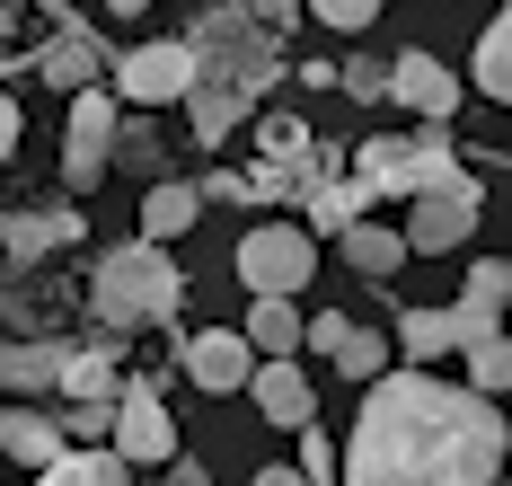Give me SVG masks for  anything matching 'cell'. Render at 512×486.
<instances>
[{"label": "cell", "mask_w": 512, "mask_h": 486, "mask_svg": "<svg viewBox=\"0 0 512 486\" xmlns=\"http://www.w3.org/2000/svg\"><path fill=\"white\" fill-rule=\"evenodd\" d=\"M512 460V425L486 389L433 380L424 363L362 380L354 442L336 451L345 486H495Z\"/></svg>", "instance_id": "cell-1"}, {"label": "cell", "mask_w": 512, "mask_h": 486, "mask_svg": "<svg viewBox=\"0 0 512 486\" xmlns=\"http://www.w3.org/2000/svg\"><path fill=\"white\" fill-rule=\"evenodd\" d=\"M186 54H195V80H186V115H195V133L204 142H221L239 115L274 89V45H265V27H248V18H212L204 36H186Z\"/></svg>", "instance_id": "cell-2"}, {"label": "cell", "mask_w": 512, "mask_h": 486, "mask_svg": "<svg viewBox=\"0 0 512 486\" xmlns=\"http://www.w3.org/2000/svg\"><path fill=\"white\" fill-rule=\"evenodd\" d=\"M89 301H98V319L115 327V336H124V327H159V319H177L186 274H177V257H168L159 239H124V248H106V257H98Z\"/></svg>", "instance_id": "cell-3"}, {"label": "cell", "mask_w": 512, "mask_h": 486, "mask_svg": "<svg viewBox=\"0 0 512 486\" xmlns=\"http://www.w3.org/2000/svg\"><path fill=\"white\" fill-rule=\"evenodd\" d=\"M460 160H451V124H424L407 142H362V186L371 195H433L451 186Z\"/></svg>", "instance_id": "cell-4"}, {"label": "cell", "mask_w": 512, "mask_h": 486, "mask_svg": "<svg viewBox=\"0 0 512 486\" xmlns=\"http://www.w3.org/2000/svg\"><path fill=\"white\" fill-rule=\"evenodd\" d=\"M239 283H248V292H283V301H301L309 283H318V239L292 230V221H256L248 239H239Z\"/></svg>", "instance_id": "cell-5"}, {"label": "cell", "mask_w": 512, "mask_h": 486, "mask_svg": "<svg viewBox=\"0 0 512 486\" xmlns=\"http://www.w3.org/2000/svg\"><path fill=\"white\" fill-rule=\"evenodd\" d=\"M477 221H486V195H477V177H451V186H433V195H415V213H407V257H451V248H468L477 239Z\"/></svg>", "instance_id": "cell-6"}, {"label": "cell", "mask_w": 512, "mask_h": 486, "mask_svg": "<svg viewBox=\"0 0 512 486\" xmlns=\"http://www.w3.org/2000/svg\"><path fill=\"white\" fill-rule=\"evenodd\" d=\"M115 168V89H71V124H62V186H98Z\"/></svg>", "instance_id": "cell-7"}, {"label": "cell", "mask_w": 512, "mask_h": 486, "mask_svg": "<svg viewBox=\"0 0 512 486\" xmlns=\"http://www.w3.org/2000/svg\"><path fill=\"white\" fill-rule=\"evenodd\" d=\"M186 80H195V54L186 45H133V54L106 71V89L124 107H168V98H186Z\"/></svg>", "instance_id": "cell-8"}, {"label": "cell", "mask_w": 512, "mask_h": 486, "mask_svg": "<svg viewBox=\"0 0 512 486\" xmlns=\"http://www.w3.org/2000/svg\"><path fill=\"white\" fill-rule=\"evenodd\" d=\"M106 442H115L133 469H142V460H151V469H168V460H177V416L159 407L151 389H124V398H115V425H106Z\"/></svg>", "instance_id": "cell-9"}, {"label": "cell", "mask_w": 512, "mask_h": 486, "mask_svg": "<svg viewBox=\"0 0 512 486\" xmlns=\"http://www.w3.org/2000/svg\"><path fill=\"white\" fill-rule=\"evenodd\" d=\"M248 398H256V416H265V425H283V433L318 425V389H309V372L292 363V354H265V363L248 372Z\"/></svg>", "instance_id": "cell-10"}, {"label": "cell", "mask_w": 512, "mask_h": 486, "mask_svg": "<svg viewBox=\"0 0 512 486\" xmlns=\"http://www.w3.org/2000/svg\"><path fill=\"white\" fill-rule=\"evenodd\" d=\"M389 98L407 115H424V124H451V115H460V71L433 62V54H398L389 62Z\"/></svg>", "instance_id": "cell-11"}, {"label": "cell", "mask_w": 512, "mask_h": 486, "mask_svg": "<svg viewBox=\"0 0 512 486\" xmlns=\"http://www.w3.org/2000/svg\"><path fill=\"white\" fill-rule=\"evenodd\" d=\"M512 310V266L504 257H486V266H468V292L451 301V354L460 345H477V336H495Z\"/></svg>", "instance_id": "cell-12"}, {"label": "cell", "mask_w": 512, "mask_h": 486, "mask_svg": "<svg viewBox=\"0 0 512 486\" xmlns=\"http://www.w3.org/2000/svg\"><path fill=\"white\" fill-rule=\"evenodd\" d=\"M256 363H265V354H256L239 327H204V336L186 345V380H195V389H212V398L248 389V372H256Z\"/></svg>", "instance_id": "cell-13"}, {"label": "cell", "mask_w": 512, "mask_h": 486, "mask_svg": "<svg viewBox=\"0 0 512 486\" xmlns=\"http://www.w3.org/2000/svg\"><path fill=\"white\" fill-rule=\"evenodd\" d=\"M0 451H9L18 469H45V460H62V451H71V433L53 425V416H36L27 398H9V407H0Z\"/></svg>", "instance_id": "cell-14"}, {"label": "cell", "mask_w": 512, "mask_h": 486, "mask_svg": "<svg viewBox=\"0 0 512 486\" xmlns=\"http://www.w3.org/2000/svg\"><path fill=\"white\" fill-rule=\"evenodd\" d=\"M36 478H45V486H133V460H124L115 442H71V451L45 460Z\"/></svg>", "instance_id": "cell-15"}, {"label": "cell", "mask_w": 512, "mask_h": 486, "mask_svg": "<svg viewBox=\"0 0 512 486\" xmlns=\"http://www.w3.org/2000/svg\"><path fill=\"white\" fill-rule=\"evenodd\" d=\"M336 248H345V266H354L362 283H398V266H407V239H398L389 221H354V230H336Z\"/></svg>", "instance_id": "cell-16"}, {"label": "cell", "mask_w": 512, "mask_h": 486, "mask_svg": "<svg viewBox=\"0 0 512 486\" xmlns=\"http://www.w3.org/2000/svg\"><path fill=\"white\" fill-rule=\"evenodd\" d=\"M195 221H204V195H195V186H177V177L142 195V239H159V248H168V239H186Z\"/></svg>", "instance_id": "cell-17"}, {"label": "cell", "mask_w": 512, "mask_h": 486, "mask_svg": "<svg viewBox=\"0 0 512 486\" xmlns=\"http://www.w3.org/2000/svg\"><path fill=\"white\" fill-rule=\"evenodd\" d=\"M115 62L98 54V45H80V36H53L45 54H36V80H53V89H98Z\"/></svg>", "instance_id": "cell-18"}, {"label": "cell", "mask_w": 512, "mask_h": 486, "mask_svg": "<svg viewBox=\"0 0 512 486\" xmlns=\"http://www.w3.org/2000/svg\"><path fill=\"white\" fill-rule=\"evenodd\" d=\"M468 71H477V89H486L495 107H512V0L495 9V27L477 36V54H468Z\"/></svg>", "instance_id": "cell-19"}, {"label": "cell", "mask_w": 512, "mask_h": 486, "mask_svg": "<svg viewBox=\"0 0 512 486\" xmlns=\"http://www.w3.org/2000/svg\"><path fill=\"white\" fill-rule=\"evenodd\" d=\"M239 336H248L256 354H301V310H292L283 292H256V301H248V327H239Z\"/></svg>", "instance_id": "cell-20"}, {"label": "cell", "mask_w": 512, "mask_h": 486, "mask_svg": "<svg viewBox=\"0 0 512 486\" xmlns=\"http://www.w3.org/2000/svg\"><path fill=\"white\" fill-rule=\"evenodd\" d=\"M0 389H9V398L62 389V345H0Z\"/></svg>", "instance_id": "cell-21"}, {"label": "cell", "mask_w": 512, "mask_h": 486, "mask_svg": "<svg viewBox=\"0 0 512 486\" xmlns=\"http://www.w3.org/2000/svg\"><path fill=\"white\" fill-rule=\"evenodd\" d=\"M62 389H71L80 407H115V398H124V380H115V345H89V354H62Z\"/></svg>", "instance_id": "cell-22"}, {"label": "cell", "mask_w": 512, "mask_h": 486, "mask_svg": "<svg viewBox=\"0 0 512 486\" xmlns=\"http://www.w3.org/2000/svg\"><path fill=\"white\" fill-rule=\"evenodd\" d=\"M468 354V389H486V398H504L512 389V336L495 327V336H477V345H460Z\"/></svg>", "instance_id": "cell-23"}, {"label": "cell", "mask_w": 512, "mask_h": 486, "mask_svg": "<svg viewBox=\"0 0 512 486\" xmlns=\"http://www.w3.org/2000/svg\"><path fill=\"white\" fill-rule=\"evenodd\" d=\"M389 354H398L389 336H371V327H345V345H336L327 363H336L345 380H380V372H389Z\"/></svg>", "instance_id": "cell-24"}, {"label": "cell", "mask_w": 512, "mask_h": 486, "mask_svg": "<svg viewBox=\"0 0 512 486\" xmlns=\"http://www.w3.org/2000/svg\"><path fill=\"white\" fill-rule=\"evenodd\" d=\"M398 354H407V363L451 354V310H407V319H398Z\"/></svg>", "instance_id": "cell-25"}, {"label": "cell", "mask_w": 512, "mask_h": 486, "mask_svg": "<svg viewBox=\"0 0 512 486\" xmlns=\"http://www.w3.org/2000/svg\"><path fill=\"white\" fill-rule=\"evenodd\" d=\"M354 221H362V195H354V186H345V195H309V239H318V230L336 239V230H354Z\"/></svg>", "instance_id": "cell-26"}, {"label": "cell", "mask_w": 512, "mask_h": 486, "mask_svg": "<svg viewBox=\"0 0 512 486\" xmlns=\"http://www.w3.org/2000/svg\"><path fill=\"white\" fill-rule=\"evenodd\" d=\"M292 469H301L309 486H336V442H327L318 425H301V460H292Z\"/></svg>", "instance_id": "cell-27"}, {"label": "cell", "mask_w": 512, "mask_h": 486, "mask_svg": "<svg viewBox=\"0 0 512 486\" xmlns=\"http://www.w3.org/2000/svg\"><path fill=\"white\" fill-rule=\"evenodd\" d=\"M71 230H80L71 213H36V221H18V230H9V248H62Z\"/></svg>", "instance_id": "cell-28"}, {"label": "cell", "mask_w": 512, "mask_h": 486, "mask_svg": "<svg viewBox=\"0 0 512 486\" xmlns=\"http://www.w3.org/2000/svg\"><path fill=\"white\" fill-rule=\"evenodd\" d=\"M380 9H389V0H309V18H327V27H345V36H354V27H371Z\"/></svg>", "instance_id": "cell-29"}, {"label": "cell", "mask_w": 512, "mask_h": 486, "mask_svg": "<svg viewBox=\"0 0 512 486\" xmlns=\"http://www.w3.org/2000/svg\"><path fill=\"white\" fill-rule=\"evenodd\" d=\"M345 327H354V319H336V310L301 319V354H336V345H345Z\"/></svg>", "instance_id": "cell-30"}, {"label": "cell", "mask_w": 512, "mask_h": 486, "mask_svg": "<svg viewBox=\"0 0 512 486\" xmlns=\"http://www.w3.org/2000/svg\"><path fill=\"white\" fill-rule=\"evenodd\" d=\"M115 160H124V168H159V142H151V133H124V124H115Z\"/></svg>", "instance_id": "cell-31"}, {"label": "cell", "mask_w": 512, "mask_h": 486, "mask_svg": "<svg viewBox=\"0 0 512 486\" xmlns=\"http://www.w3.org/2000/svg\"><path fill=\"white\" fill-rule=\"evenodd\" d=\"M106 425H115V407H80V416H71V425H62V433H71V442H98Z\"/></svg>", "instance_id": "cell-32"}, {"label": "cell", "mask_w": 512, "mask_h": 486, "mask_svg": "<svg viewBox=\"0 0 512 486\" xmlns=\"http://www.w3.org/2000/svg\"><path fill=\"white\" fill-rule=\"evenodd\" d=\"M248 486H309V478H301V469H256Z\"/></svg>", "instance_id": "cell-33"}, {"label": "cell", "mask_w": 512, "mask_h": 486, "mask_svg": "<svg viewBox=\"0 0 512 486\" xmlns=\"http://www.w3.org/2000/svg\"><path fill=\"white\" fill-rule=\"evenodd\" d=\"M9 142H18V107L0 98V160H9Z\"/></svg>", "instance_id": "cell-34"}, {"label": "cell", "mask_w": 512, "mask_h": 486, "mask_svg": "<svg viewBox=\"0 0 512 486\" xmlns=\"http://www.w3.org/2000/svg\"><path fill=\"white\" fill-rule=\"evenodd\" d=\"M106 9H151V0H106Z\"/></svg>", "instance_id": "cell-35"}, {"label": "cell", "mask_w": 512, "mask_h": 486, "mask_svg": "<svg viewBox=\"0 0 512 486\" xmlns=\"http://www.w3.org/2000/svg\"><path fill=\"white\" fill-rule=\"evenodd\" d=\"M504 469H512V460H504Z\"/></svg>", "instance_id": "cell-36"}]
</instances>
